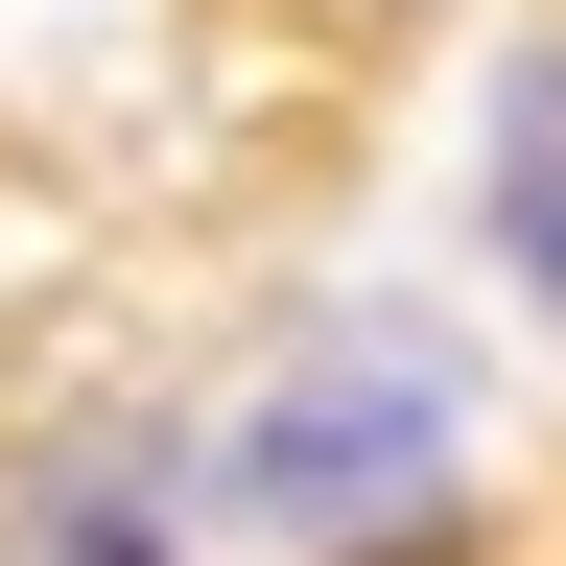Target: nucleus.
Listing matches in <instances>:
<instances>
[{
  "mask_svg": "<svg viewBox=\"0 0 566 566\" xmlns=\"http://www.w3.org/2000/svg\"><path fill=\"white\" fill-rule=\"evenodd\" d=\"M424 472H449V401H424V354H307V378L237 424V495H260V520H307V543L424 520Z\"/></svg>",
  "mask_w": 566,
  "mask_h": 566,
  "instance_id": "1",
  "label": "nucleus"
},
{
  "mask_svg": "<svg viewBox=\"0 0 566 566\" xmlns=\"http://www.w3.org/2000/svg\"><path fill=\"white\" fill-rule=\"evenodd\" d=\"M495 260H520L543 307H566V48L520 71V95H495Z\"/></svg>",
  "mask_w": 566,
  "mask_h": 566,
  "instance_id": "2",
  "label": "nucleus"
}]
</instances>
